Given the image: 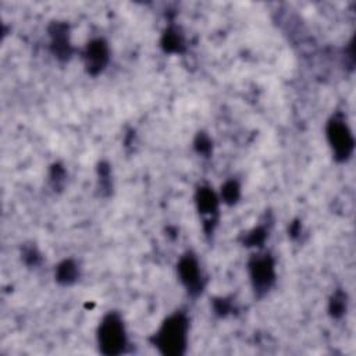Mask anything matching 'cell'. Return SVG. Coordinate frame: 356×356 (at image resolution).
<instances>
[{
    "mask_svg": "<svg viewBox=\"0 0 356 356\" xmlns=\"http://www.w3.org/2000/svg\"><path fill=\"white\" fill-rule=\"evenodd\" d=\"M104 60H106V47L100 42L93 43L88 49V65L90 63L92 65L99 68L100 65H103Z\"/></svg>",
    "mask_w": 356,
    "mask_h": 356,
    "instance_id": "6",
    "label": "cell"
},
{
    "mask_svg": "<svg viewBox=\"0 0 356 356\" xmlns=\"http://www.w3.org/2000/svg\"><path fill=\"white\" fill-rule=\"evenodd\" d=\"M127 343L122 321L115 314L104 317L99 327V346L106 355H118L124 352Z\"/></svg>",
    "mask_w": 356,
    "mask_h": 356,
    "instance_id": "2",
    "label": "cell"
},
{
    "mask_svg": "<svg viewBox=\"0 0 356 356\" xmlns=\"http://www.w3.org/2000/svg\"><path fill=\"white\" fill-rule=\"evenodd\" d=\"M188 323L181 314L170 317L156 334V346L165 355H181L186 343Z\"/></svg>",
    "mask_w": 356,
    "mask_h": 356,
    "instance_id": "1",
    "label": "cell"
},
{
    "mask_svg": "<svg viewBox=\"0 0 356 356\" xmlns=\"http://www.w3.org/2000/svg\"><path fill=\"white\" fill-rule=\"evenodd\" d=\"M328 139L338 159L345 160L353 149V138L343 120L334 118L328 125Z\"/></svg>",
    "mask_w": 356,
    "mask_h": 356,
    "instance_id": "3",
    "label": "cell"
},
{
    "mask_svg": "<svg viewBox=\"0 0 356 356\" xmlns=\"http://www.w3.org/2000/svg\"><path fill=\"white\" fill-rule=\"evenodd\" d=\"M252 270V278L254 281V288H263L267 289L273 281V264L268 259H257L250 266Z\"/></svg>",
    "mask_w": 356,
    "mask_h": 356,
    "instance_id": "4",
    "label": "cell"
},
{
    "mask_svg": "<svg viewBox=\"0 0 356 356\" xmlns=\"http://www.w3.org/2000/svg\"><path fill=\"white\" fill-rule=\"evenodd\" d=\"M179 274L182 281L186 284L191 291H199L200 278H199V268L196 261L192 257H186L179 264Z\"/></svg>",
    "mask_w": 356,
    "mask_h": 356,
    "instance_id": "5",
    "label": "cell"
}]
</instances>
